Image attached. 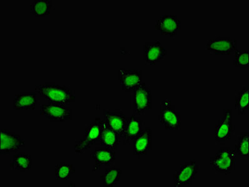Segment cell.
Segmentation results:
<instances>
[{
	"label": "cell",
	"instance_id": "30bf717a",
	"mask_svg": "<svg viewBox=\"0 0 249 187\" xmlns=\"http://www.w3.org/2000/svg\"><path fill=\"white\" fill-rule=\"evenodd\" d=\"M233 129L232 112L231 109L224 110L221 118L215 125L216 141L219 143H224L230 140Z\"/></svg>",
	"mask_w": 249,
	"mask_h": 187
},
{
	"label": "cell",
	"instance_id": "52a82bcc",
	"mask_svg": "<svg viewBox=\"0 0 249 187\" xmlns=\"http://www.w3.org/2000/svg\"><path fill=\"white\" fill-rule=\"evenodd\" d=\"M199 170V165L195 160H190L181 165L180 169L176 171L174 175V186L181 187L191 186L196 180Z\"/></svg>",
	"mask_w": 249,
	"mask_h": 187
},
{
	"label": "cell",
	"instance_id": "277c9868",
	"mask_svg": "<svg viewBox=\"0 0 249 187\" xmlns=\"http://www.w3.org/2000/svg\"><path fill=\"white\" fill-rule=\"evenodd\" d=\"M102 126V119L100 117H96L95 121L85 130L84 138L77 141L74 145L76 154L84 153L90 149L92 145L96 144L101 135Z\"/></svg>",
	"mask_w": 249,
	"mask_h": 187
},
{
	"label": "cell",
	"instance_id": "7402d4cb",
	"mask_svg": "<svg viewBox=\"0 0 249 187\" xmlns=\"http://www.w3.org/2000/svg\"><path fill=\"white\" fill-rule=\"evenodd\" d=\"M249 87L244 86L236 94L235 97V107L239 115L246 114L249 109Z\"/></svg>",
	"mask_w": 249,
	"mask_h": 187
},
{
	"label": "cell",
	"instance_id": "9c48e42d",
	"mask_svg": "<svg viewBox=\"0 0 249 187\" xmlns=\"http://www.w3.org/2000/svg\"><path fill=\"white\" fill-rule=\"evenodd\" d=\"M237 47V41L231 38H222L210 40L205 45V49L216 55H230Z\"/></svg>",
	"mask_w": 249,
	"mask_h": 187
},
{
	"label": "cell",
	"instance_id": "44dd1931",
	"mask_svg": "<svg viewBox=\"0 0 249 187\" xmlns=\"http://www.w3.org/2000/svg\"><path fill=\"white\" fill-rule=\"evenodd\" d=\"M52 0H34L30 5V13L36 17L48 16L51 13Z\"/></svg>",
	"mask_w": 249,
	"mask_h": 187
},
{
	"label": "cell",
	"instance_id": "8992f818",
	"mask_svg": "<svg viewBox=\"0 0 249 187\" xmlns=\"http://www.w3.org/2000/svg\"><path fill=\"white\" fill-rule=\"evenodd\" d=\"M40 113L41 116L53 123H63L72 119V110L63 104L49 103L41 104Z\"/></svg>",
	"mask_w": 249,
	"mask_h": 187
},
{
	"label": "cell",
	"instance_id": "7a4b0ae2",
	"mask_svg": "<svg viewBox=\"0 0 249 187\" xmlns=\"http://www.w3.org/2000/svg\"><path fill=\"white\" fill-rule=\"evenodd\" d=\"M131 93V109L135 115H141L152 109V91L145 82L140 84Z\"/></svg>",
	"mask_w": 249,
	"mask_h": 187
},
{
	"label": "cell",
	"instance_id": "7c38bea8",
	"mask_svg": "<svg viewBox=\"0 0 249 187\" xmlns=\"http://www.w3.org/2000/svg\"><path fill=\"white\" fill-rule=\"evenodd\" d=\"M181 22L176 15H164L157 19L155 28L160 31L161 35L173 38L178 35L180 30Z\"/></svg>",
	"mask_w": 249,
	"mask_h": 187
},
{
	"label": "cell",
	"instance_id": "2e32d148",
	"mask_svg": "<svg viewBox=\"0 0 249 187\" xmlns=\"http://www.w3.org/2000/svg\"><path fill=\"white\" fill-rule=\"evenodd\" d=\"M152 131L146 127L134 140V154L139 156L146 155L152 149Z\"/></svg>",
	"mask_w": 249,
	"mask_h": 187
},
{
	"label": "cell",
	"instance_id": "5b68a950",
	"mask_svg": "<svg viewBox=\"0 0 249 187\" xmlns=\"http://www.w3.org/2000/svg\"><path fill=\"white\" fill-rule=\"evenodd\" d=\"M160 125L167 130L180 129V113L175 109V106L170 100H165L160 104V111L159 115Z\"/></svg>",
	"mask_w": 249,
	"mask_h": 187
},
{
	"label": "cell",
	"instance_id": "6da1fadb",
	"mask_svg": "<svg viewBox=\"0 0 249 187\" xmlns=\"http://www.w3.org/2000/svg\"><path fill=\"white\" fill-rule=\"evenodd\" d=\"M35 90L49 103L68 106L75 102V91L64 85L45 82L36 85Z\"/></svg>",
	"mask_w": 249,
	"mask_h": 187
},
{
	"label": "cell",
	"instance_id": "603a6c76",
	"mask_svg": "<svg viewBox=\"0 0 249 187\" xmlns=\"http://www.w3.org/2000/svg\"><path fill=\"white\" fill-rule=\"evenodd\" d=\"M122 171L121 169L113 167L105 171L104 174L100 175V180L104 182V187H112L117 186L120 180Z\"/></svg>",
	"mask_w": 249,
	"mask_h": 187
},
{
	"label": "cell",
	"instance_id": "ac0fdd59",
	"mask_svg": "<svg viewBox=\"0 0 249 187\" xmlns=\"http://www.w3.org/2000/svg\"><path fill=\"white\" fill-rule=\"evenodd\" d=\"M143 121L140 117L132 116L127 118L124 135V143L128 144L134 140L142 130Z\"/></svg>",
	"mask_w": 249,
	"mask_h": 187
},
{
	"label": "cell",
	"instance_id": "3957f363",
	"mask_svg": "<svg viewBox=\"0 0 249 187\" xmlns=\"http://www.w3.org/2000/svg\"><path fill=\"white\" fill-rule=\"evenodd\" d=\"M236 152L230 147H222L211 158L210 164L218 172L229 175L235 169Z\"/></svg>",
	"mask_w": 249,
	"mask_h": 187
},
{
	"label": "cell",
	"instance_id": "cb8c5ba5",
	"mask_svg": "<svg viewBox=\"0 0 249 187\" xmlns=\"http://www.w3.org/2000/svg\"><path fill=\"white\" fill-rule=\"evenodd\" d=\"M249 133L241 132L237 138L235 143V151L242 159H248L249 156Z\"/></svg>",
	"mask_w": 249,
	"mask_h": 187
},
{
	"label": "cell",
	"instance_id": "ba28073f",
	"mask_svg": "<svg viewBox=\"0 0 249 187\" xmlns=\"http://www.w3.org/2000/svg\"><path fill=\"white\" fill-rule=\"evenodd\" d=\"M25 147V142L19 135L6 129L1 130L0 136V154L9 155L18 152Z\"/></svg>",
	"mask_w": 249,
	"mask_h": 187
},
{
	"label": "cell",
	"instance_id": "484cf974",
	"mask_svg": "<svg viewBox=\"0 0 249 187\" xmlns=\"http://www.w3.org/2000/svg\"><path fill=\"white\" fill-rule=\"evenodd\" d=\"M249 49H236L233 65L237 68L246 69L249 66Z\"/></svg>",
	"mask_w": 249,
	"mask_h": 187
},
{
	"label": "cell",
	"instance_id": "d6986e66",
	"mask_svg": "<svg viewBox=\"0 0 249 187\" xmlns=\"http://www.w3.org/2000/svg\"><path fill=\"white\" fill-rule=\"evenodd\" d=\"M37 104L36 93H21L15 95L14 110H35Z\"/></svg>",
	"mask_w": 249,
	"mask_h": 187
},
{
	"label": "cell",
	"instance_id": "ffe728a7",
	"mask_svg": "<svg viewBox=\"0 0 249 187\" xmlns=\"http://www.w3.org/2000/svg\"><path fill=\"white\" fill-rule=\"evenodd\" d=\"M32 156L25 152H19L14 154L12 159L10 160V167L12 170L26 171L32 168Z\"/></svg>",
	"mask_w": 249,
	"mask_h": 187
},
{
	"label": "cell",
	"instance_id": "d4e9b609",
	"mask_svg": "<svg viewBox=\"0 0 249 187\" xmlns=\"http://www.w3.org/2000/svg\"><path fill=\"white\" fill-rule=\"evenodd\" d=\"M75 167L73 165L61 162L56 165L54 168V177L56 180H67L75 173Z\"/></svg>",
	"mask_w": 249,
	"mask_h": 187
},
{
	"label": "cell",
	"instance_id": "8fae6325",
	"mask_svg": "<svg viewBox=\"0 0 249 187\" xmlns=\"http://www.w3.org/2000/svg\"><path fill=\"white\" fill-rule=\"evenodd\" d=\"M119 80L122 90L131 93L142 83V71L137 69H120L119 71Z\"/></svg>",
	"mask_w": 249,
	"mask_h": 187
},
{
	"label": "cell",
	"instance_id": "4fadbf2b",
	"mask_svg": "<svg viewBox=\"0 0 249 187\" xmlns=\"http://www.w3.org/2000/svg\"><path fill=\"white\" fill-rule=\"evenodd\" d=\"M167 55V49L159 41L146 43L143 45V60L150 65L160 62Z\"/></svg>",
	"mask_w": 249,
	"mask_h": 187
},
{
	"label": "cell",
	"instance_id": "5bb4252c",
	"mask_svg": "<svg viewBox=\"0 0 249 187\" xmlns=\"http://www.w3.org/2000/svg\"><path fill=\"white\" fill-rule=\"evenodd\" d=\"M104 117L106 125L123 139L127 121L125 115L120 110H104Z\"/></svg>",
	"mask_w": 249,
	"mask_h": 187
},
{
	"label": "cell",
	"instance_id": "e0dca14e",
	"mask_svg": "<svg viewBox=\"0 0 249 187\" xmlns=\"http://www.w3.org/2000/svg\"><path fill=\"white\" fill-rule=\"evenodd\" d=\"M120 140L121 138L119 135L109 127L103 120L101 135L95 145H99L100 146L108 148L115 151L120 144Z\"/></svg>",
	"mask_w": 249,
	"mask_h": 187
},
{
	"label": "cell",
	"instance_id": "9a60e30c",
	"mask_svg": "<svg viewBox=\"0 0 249 187\" xmlns=\"http://www.w3.org/2000/svg\"><path fill=\"white\" fill-rule=\"evenodd\" d=\"M90 156L95 161L92 171L95 172L101 168L102 165H110L115 160L116 153L114 150L105 147L95 148Z\"/></svg>",
	"mask_w": 249,
	"mask_h": 187
}]
</instances>
